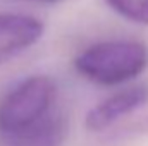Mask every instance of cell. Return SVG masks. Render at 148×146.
<instances>
[{
	"instance_id": "7a4b0ae2",
	"label": "cell",
	"mask_w": 148,
	"mask_h": 146,
	"mask_svg": "<svg viewBox=\"0 0 148 146\" xmlns=\"http://www.w3.org/2000/svg\"><path fill=\"white\" fill-rule=\"evenodd\" d=\"M57 96L55 81L36 74L19 83L0 102V134L12 139L52 113Z\"/></svg>"
},
{
	"instance_id": "52a82bcc",
	"label": "cell",
	"mask_w": 148,
	"mask_h": 146,
	"mask_svg": "<svg viewBox=\"0 0 148 146\" xmlns=\"http://www.w3.org/2000/svg\"><path fill=\"white\" fill-rule=\"evenodd\" d=\"M33 2H57V0H33Z\"/></svg>"
},
{
	"instance_id": "8992f818",
	"label": "cell",
	"mask_w": 148,
	"mask_h": 146,
	"mask_svg": "<svg viewBox=\"0 0 148 146\" xmlns=\"http://www.w3.org/2000/svg\"><path fill=\"white\" fill-rule=\"evenodd\" d=\"M107 3L124 19L136 24H148V0H107Z\"/></svg>"
},
{
	"instance_id": "5b68a950",
	"label": "cell",
	"mask_w": 148,
	"mask_h": 146,
	"mask_svg": "<svg viewBox=\"0 0 148 146\" xmlns=\"http://www.w3.org/2000/svg\"><path fill=\"white\" fill-rule=\"evenodd\" d=\"M67 136V124L62 113H50L41 122L9 139L12 146H62Z\"/></svg>"
},
{
	"instance_id": "277c9868",
	"label": "cell",
	"mask_w": 148,
	"mask_h": 146,
	"mask_svg": "<svg viewBox=\"0 0 148 146\" xmlns=\"http://www.w3.org/2000/svg\"><path fill=\"white\" fill-rule=\"evenodd\" d=\"M148 102L147 86H131L110 95L88 112L86 127L93 132H102L121 120L124 115L133 113Z\"/></svg>"
},
{
	"instance_id": "6da1fadb",
	"label": "cell",
	"mask_w": 148,
	"mask_h": 146,
	"mask_svg": "<svg viewBox=\"0 0 148 146\" xmlns=\"http://www.w3.org/2000/svg\"><path fill=\"white\" fill-rule=\"evenodd\" d=\"M147 65L148 48L129 40L95 43L74 59L76 72L100 86L124 84L138 77Z\"/></svg>"
},
{
	"instance_id": "3957f363",
	"label": "cell",
	"mask_w": 148,
	"mask_h": 146,
	"mask_svg": "<svg viewBox=\"0 0 148 146\" xmlns=\"http://www.w3.org/2000/svg\"><path fill=\"white\" fill-rule=\"evenodd\" d=\"M43 35V23L28 14L0 12V65L33 46Z\"/></svg>"
}]
</instances>
